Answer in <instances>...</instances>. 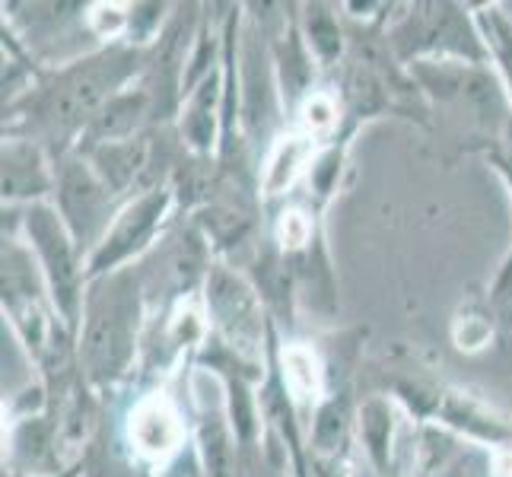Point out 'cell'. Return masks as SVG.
I'll use <instances>...</instances> for the list:
<instances>
[{"label": "cell", "instance_id": "cell-1", "mask_svg": "<svg viewBox=\"0 0 512 477\" xmlns=\"http://www.w3.org/2000/svg\"><path fill=\"white\" fill-rule=\"evenodd\" d=\"M150 48H134L128 42H109L93 55L70 61L58 70H42L39 80L4 109V128H16L26 121L29 131L16 137H29L42 144L51 159H58L77 147L80 134L93 121L112 96L147 74Z\"/></svg>", "mask_w": 512, "mask_h": 477}, {"label": "cell", "instance_id": "cell-15", "mask_svg": "<svg viewBox=\"0 0 512 477\" xmlns=\"http://www.w3.org/2000/svg\"><path fill=\"white\" fill-rule=\"evenodd\" d=\"M474 16H478V26H481V35H484L490 64L497 67L500 83L506 90V99L512 105V20L503 13L500 4L474 7Z\"/></svg>", "mask_w": 512, "mask_h": 477}, {"label": "cell", "instance_id": "cell-16", "mask_svg": "<svg viewBox=\"0 0 512 477\" xmlns=\"http://www.w3.org/2000/svg\"><path fill=\"white\" fill-rule=\"evenodd\" d=\"M487 306H490V318L503 334H512V245L503 255L497 274L490 280L487 290Z\"/></svg>", "mask_w": 512, "mask_h": 477}, {"label": "cell", "instance_id": "cell-14", "mask_svg": "<svg viewBox=\"0 0 512 477\" xmlns=\"http://www.w3.org/2000/svg\"><path fill=\"white\" fill-rule=\"evenodd\" d=\"M357 430L366 446L369 462H373L379 477L392 474V433H395V408L385 395H369L360 404Z\"/></svg>", "mask_w": 512, "mask_h": 477}, {"label": "cell", "instance_id": "cell-17", "mask_svg": "<svg viewBox=\"0 0 512 477\" xmlns=\"http://www.w3.org/2000/svg\"><path fill=\"white\" fill-rule=\"evenodd\" d=\"M271 477H290V474H271Z\"/></svg>", "mask_w": 512, "mask_h": 477}, {"label": "cell", "instance_id": "cell-5", "mask_svg": "<svg viewBox=\"0 0 512 477\" xmlns=\"http://www.w3.org/2000/svg\"><path fill=\"white\" fill-rule=\"evenodd\" d=\"M204 309L210 318V334L245 363L264 369L274 318L264 309L255 284L226 264H210L204 274Z\"/></svg>", "mask_w": 512, "mask_h": 477}, {"label": "cell", "instance_id": "cell-2", "mask_svg": "<svg viewBox=\"0 0 512 477\" xmlns=\"http://www.w3.org/2000/svg\"><path fill=\"white\" fill-rule=\"evenodd\" d=\"M144 328V277L137 264L86 284L77 331V373L105 392L131 373Z\"/></svg>", "mask_w": 512, "mask_h": 477}, {"label": "cell", "instance_id": "cell-11", "mask_svg": "<svg viewBox=\"0 0 512 477\" xmlns=\"http://www.w3.org/2000/svg\"><path fill=\"white\" fill-rule=\"evenodd\" d=\"M360 404L353 401V388L347 382L328 385L312 411L309 427V455L319 462H341L350 449V436L357 430Z\"/></svg>", "mask_w": 512, "mask_h": 477}, {"label": "cell", "instance_id": "cell-7", "mask_svg": "<svg viewBox=\"0 0 512 477\" xmlns=\"http://www.w3.org/2000/svg\"><path fill=\"white\" fill-rule=\"evenodd\" d=\"M121 204H125V198H118L99 179L86 156L70 150L55 159V207L74 239L80 242L86 258L102 242L105 229L112 226Z\"/></svg>", "mask_w": 512, "mask_h": 477}, {"label": "cell", "instance_id": "cell-4", "mask_svg": "<svg viewBox=\"0 0 512 477\" xmlns=\"http://www.w3.org/2000/svg\"><path fill=\"white\" fill-rule=\"evenodd\" d=\"M20 229H23V242L29 245V252L45 277L51 306H55L61 322L77 338L86 284H90L86 280V255L80 249V242L67 229L58 207L48 201L23 207Z\"/></svg>", "mask_w": 512, "mask_h": 477}, {"label": "cell", "instance_id": "cell-8", "mask_svg": "<svg viewBox=\"0 0 512 477\" xmlns=\"http://www.w3.org/2000/svg\"><path fill=\"white\" fill-rule=\"evenodd\" d=\"M128 439L131 452L140 462L166 465L169 458L182 452L185 423L169 395H144L134 401L128 414Z\"/></svg>", "mask_w": 512, "mask_h": 477}, {"label": "cell", "instance_id": "cell-3", "mask_svg": "<svg viewBox=\"0 0 512 477\" xmlns=\"http://www.w3.org/2000/svg\"><path fill=\"white\" fill-rule=\"evenodd\" d=\"M392 55L404 64H471L487 67L490 55L474 7L465 4H411L385 29Z\"/></svg>", "mask_w": 512, "mask_h": 477}, {"label": "cell", "instance_id": "cell-9", "mask_svg": "<svg viewBox=\"0 0 512 477\" xmlns=\"http://www.w3.org/2000/svg\"><path fill=\"white\" fill-rule=\"evenodd\" d=\"M4 204H42L48 194H55V159L29 137H4Z\"/></svg>", "mask_w": 512, "mask_h": 477}, {"label": "cell", "instance_id": "cell-6", "mask_svg": "<svg viewBox=\"0 0 512 477\" xmlns=\"http://www.w3.org/2000/svg\"><path fill=\"white\" fill-rule=\"evenodd\" d=\"M175 204H179V198H175L172 185L137 191L134 198H128L115 214L112 226L105 229V236L93 249V255L86 258V280L134 268L160 242L166 223L172 220Z\"/></svg>", "mask_w": 512, "mask_h": 477}, {"label": "cell", "instance_id": "cell-10", "mask_svg": "<svg viewBox=\"0 0 512 477\" xmlns=\"http://www.w3.org/2000/svg\"><path fill=\"white\" fill-rule=\"evenodd\" d=\"M430 420L439 423V427H449L455 433L474 439V443L512 449V420L497 414L478 395L462 392V388L443 385V392H439V398H436V408H433Z\"/></svg>", "mask_w": 512, "mask_h": 477}, {"label": "cell", "instance_id": "cell-12", "mask_svg": "<svg viewBox=\"0 0 512 477\" xmlns=\"http://www.w3.org/2000/svg\"><path fill=\"white\" fill-rule=\"evenodd\" d=\"M194 455H198V477H242L245 462L239 439L229 427L226 408L201 404L194 414Z\"/></svg>", "mask_w": 512, "mask_h": 477}, {"label": "cell", "instance_id": "cell-13", "mask_svg": "<svg viewBox=\"0 0 512 477\" xmlns=\"http://www.w3.org/2000/svg\"><path fill=\"white\" fill-rule=\"evenodd\" d=\"M299 32L303 42L312 51V58L319 67H334L341 64L347 51V32L341 26L338 7L331 4H303L299 7Z\"/></svg>", "mask_w": 512, "mask_h": 477}]
</instances>
